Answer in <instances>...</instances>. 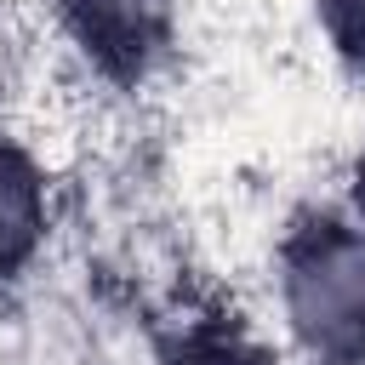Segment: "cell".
<instances>
[{"instance_id":"cell-1","label":"cell","mask_w":365,"mask_h":365,"mask_svg":"<svg viewBox=\"0 0 365 365\" xmlns=\"http://www.w3.org/2000/svg\"><path fill=\"white\" fill-rule=\"evenodd\" d=\"M291 314L325 348L365 342V240L319 228L291 251Z\"/></svg>"},{"instance_id":"cell-2","label":"cell","mask_w":365,"mask_h":365,"mask_svg":"<svg viewBox=\"0 0 365 365\" xmlns=\"http://www.w3.org/2000/svg\"><path fill=\"white\" fill-rule=\"evenodd\" d=\"M34 234H40V188L23 160L0 154V274L29 257Z\"/></svg>"},{"instance_id":"cell-3","label":"cell","mask_w":365,"mask_h":365,"mask_svg":"<svg viewBox=\"0 0 365 365\" xmlns=\"http://www.w3.org/2000/svg\"><path fill=\"white\" fill-rule=\"evenodd\" d=\"M325 17L336 29V40L354 57H365V0H325Z\"/></svg>"},{"instance_id":"cell-4","label":"cell","mask_w":365,"mask_h":365,"mask_svg":"<svg viewBox=\"0 0 365 365\" xmlns=\"http://www.w3.org/2000/svg\"><path fill=\"white\" fill-rule=\"evenodd\" d=\"M188 365H262V359H240V354H200V359H188Z\"/></svg>"},{"instance_id":"cell-5","label":"cell","mask_w":365,"mask_h":365,"mask_svg":"<svg viewBox=\"0 0 365 365\" xmlns=\"http://www.w3.org/2000/svg\"><path fill=\"white\" fill-rule=\"evenodd\" d=\"M359 222H365V177H359Z\"/></svg>"}]
</instances>
